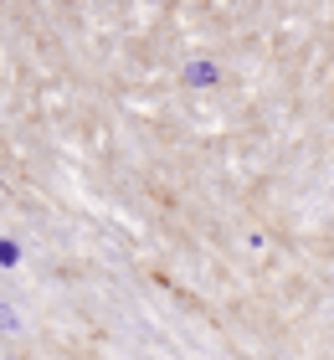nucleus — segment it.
<instances>
[{"mask_svg":"<svg viewBox=\"0 0 334 360\" xmlns=\"http://www.w3.org/2000/svg\"><path fill=\"white\" fill-rule=\"evenodd\" d=\"M0 263H6V268L21 263V248H15V242H6V237H0Z\"/></svg>","mask_w":334,"mask_h":360,"instance_id":"f257e3e1","label":"nucleus"},{"mask_svg":"<svg viewBox=\"0 0 334 360\" xmlns=\"http://www.w3.org/2000/svg\"><path fill=\"white\" fill-rule=\"evenodd\" d=\"M0 330H15V314H11L6 304H0Z\"/></svg>","mask_w":334,"mask_h":360,"instance_id":"f03ea898","label":"nucleus"}]
</instances>
